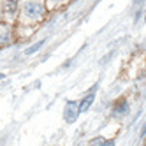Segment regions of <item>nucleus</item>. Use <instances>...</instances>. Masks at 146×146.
Segmentation results:
<instances>
[{
  "mask_svg": "<svg viewBox=\"0 0 146 146\" xmlns=\"http://www.w3.org/2000/svg\"><path fill=\"white\" fill-rule=\"evenodd\" d=\"M93 100H95V95H93V93H88V95L81 100V104L78 106V111H79V113H86V111L90 109V106L93 104Z\"/></svg>",
  "mask_w": 146,
  "mask_h": 146,
  "instance_id": "nucleus-4",
  "label": "nucleus"
},
{
  "mask_svg": "<svg viewBox=\"0 0 146 146\" xmlns=\"http://www.w3.org/2000/svg\"><path fill=\"white\" fill-rule=\"evenodd\" d=\"M100 146H114V141H106V143H100Z\"/></svg>",
  "mask_w": 146,
  "mask_h": 146,
  "instance_id": "nucleus-8",
  "label": "nucleus"
},
{
  "mask_svg": "<svg viewBox=\"0 0 146 146\" xmlns=\"http://www.w3.org/2000/svg\"><path fill=\"white\" fill-rule=\"evenodd\" d=\"M5 13L9 16H14L18 13V0H7L5 2Z\"/></svg>",
  "mask_w": 146,
  "mask_h": 146,
  "instance_id": "nucleus-6",
  "label": "nucleus"
},
{
  "mask_svg": "<svg viewBox=\"0 0 146 146\" xmlns=\"http://www.w3.org/2000/svg\"><path fill=\"white\" fill-rule=\"evenodd\" d=\"M23 14L30 19H37L44 14V4L35 2V0H28L23 4Z\"/></svg>",
  "mask_w": 146,
  "mask_h": 146,
  "instance_id": "nucleus-1",
  "label": "nucleus"
},
{
  "mask_svg": "<svg viewBox=\"0 0 146 146\" xmlns=\"http://www.w3.org/2000/svg\"><path fill=\"white\" fill-rule=\"evenodd\" d=\"M11 42V27L7 23L0 25V46H5Z\"/></svg>",
  "mask_w": 146,
  "mask_h": 146,
  "instance_id": "nucleus-3",
  "label": "nucleus"
},
{
  "mask_svg": "<svg viewBox=\"0 0 146 146\" xmlns=\"http://www.w3.org/2000/svg\"><path fill=\"white\" fill-rule=\"evenodd\" d=\"M44 42H46V40H39V42H35L34 46H30V48H27V49H25V55H34L35 51H39L40 48L44 46Z\"/></svg>",
  "mask_w": 146,
  "mask_h": 146,
  "instance_id": "nucleus-7",
  "label": "nucleus"
},
{
  "mask_svg": "<svg viewBox=\"0 0 146 146\" xmlns=\"http://www.w3.org/2000/svg\"><path fill=\"white\" fill-rule=\"evenodd\" d=\"M114 114H116V116H123V114H127L129 113V102L127 100H120L116 106H114Z\"/></svg>",
  "mask_w": 146,
  "mask_h": 146,
  "instance_id": "nucleus-5",
  "label": "nucleus"
},
{
  "mask_svg": "<svg viewBox=\"0 0 146 146\" xmlns=\"http://www.w3.org/2000/svg\"><path fill=\"white\" fill-rule=\"evenodd\" d=\"M65 120L69 121V123H72L76 118H78V114H79V111H78V102H67V106H65Z\"/></svg>",
  "mask_w": 146,
  "mask_h": 146,
  "instance_id": "nucleus-2",
  "label": "nucleus"
}]
</instances>
